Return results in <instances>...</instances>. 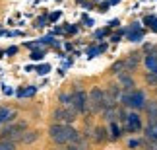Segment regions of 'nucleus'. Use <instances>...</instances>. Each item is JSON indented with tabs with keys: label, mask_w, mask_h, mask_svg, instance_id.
<instances>
[{
	"label": "nucleus",
	"mask_w": 157,
	"mask_h": 150,
	"mask_svg": "<svg viewBox=\"0 0 157 150\" xmlns=\"http://www.w3.org/2000/svg\"><path fill=\"white\" fill-rule=\"evenodd\" d=\"M124 61H126V70H128V72H134V70H136L138 67H140V63L144 61V59H142L140 53L136 51V53H130V55L126 57Z\"/></svg>",
	"instance_id": "obj_10"
},
{
	"label": "nucleus",
	"mask_w": 157,
	"mask_h": 150,
	"mask_svg": "<svg viewBox=\"0 0 157 150\" xmlns=\"http://www.w3.org/2000/svg\"><path fill=\"white\" fill-rule=\"evenodd\" d=\"M144 133H146V139L151 142V148H157V119H149Z\"/></svg>",
	"instance_id": "obj_7"
},
{
	"label": "nucleus",
	"mask_w": 157,
	"mask_h": 150,
	"mask_svg": "<svg viewBox=\"0 0 157 150\" xmlns=\"http://www.w3.org/2000/svg\"><path fill=\"white\" fill-rule=\"evenodd\" d=\"M72 107L80 113H89V94H86L83 90H74L72 92Z\"/></svg>",
	"instance_id": "obj_4"
},
{
	"label": "nucleus",
	"mask_w": 157,
	"mask_h": 150,
	"mask_svg": "<svg viewBox=\"0 0 157 150\" xmlns=\"http://www.w3.org/2000/svg\"><path fill=\"white\" fill-rule=\"evenodd\" d=\"M117 80H118L120 86H122V90H134L136 88V80H134V76H132V72H128V70L120 72L117 76Z\"/></svg>",
	"instance_id": "obj_8"
},
{
	"label": "nucleus",
	"mask_w": 157,
	"mask_h": 150,
	"mask_svg": "<svg viewBox=\"0 0 157 150\" xmlns=\"http://www.w3.org/2000/svg\"><path fill=\"white\" fill-rule=\"evenodd\" d=\"M124 70H126V61H117V63H113L111 68H109V74L118 76L120 72H124Z\"/></svg>",
	"instance_id": "obj_16"
},
{
	"label": "nucleus",
	"mask_w": 157,
	"mask_h": 150,
	"mask_svg": "<svg viewBox=\"0 0 157 150\" xmlns=\"http://www.w3.org/2000/svg\"><path fill=\"white\" fill-rule=\"evenodd\" d=\"M122 127L126 133H140L142 131V117L138 115L136 111H128V117H126V121L122 123Z\"/></svg>",
	"instance_id": "obj_5"
},
{
	"label": "nucleus",
	"mask_w": 157,
	"mask_h": 150,
	"mask_svg": "<svg viewBox=\"0 0 157 150\" xmlns=\"http://www.w3.org/2000/svg\"><path fill=\"white\" fill-rule=\"evenodd\" d=\"M128 146H130V148H138V146H144V140H136V139H130V140H128Z\"/></svg>",
	"instance_id": "obj_23"
},
{
	"label": "nucleus",
	"mask_w": 157,
	"mask_h": 150,
	"mask_svg": "<svg viewBox=\"0 0 157 150\" xmlns=\"http://www.w3.org/2000/svg\"><path fill=\"white\" fill-rule=\"evenodd\" d=\"M45 57V51H33L31 53V61H41Z\"/></svg>",
	"instance_id": "obj_21"
},
{
	"label": "nucleus",
	"mask_w": 157,
	"mask_h": 150,
	"mask_svg": "<svg viewBox=\"0 0 157 150\" xmlns=\"http://www.w3.org/2000/svg\"><path fill=\"white\" fill-rule=\"evenodd\" d=\"M45 23H47V18H45V16H41L39 20H37V27H43Z\"/></svg>",
	"instance_id": "obj_25"
},
{
	"label": "nucleus",
	"mask_w": 157,
	"mask_h": 150,
	"mask_svg": "<svg viewBox=\"0 0 157 150\" xmlns=\"http://www.w3.org/2000/svg\"><path fill=\"white\" fill-rule=\"evenodd\" d=\"M58 101L66 107H72V94H60L58 95Z\"/></svg>",
	"instance_id": "obj_19"
},
{
	"label": "nucleus",
	"mask_w": 157,
	"mask_h": 150,
	"mask_svg": "<svg viewBox=\"0 0 157 150\" xmlns=\"http://www.w3.org/2000/svg\"><path fill=\"white\" fill-rule=\"evenodd\" d=\"M101 115H103V119L105 121H117L118 119V105H114V107H107V109H103L101 111Z\"/></svg>",
	"instance_id": "obj_12"
},
{
	"label": "nucleus",
	"mask_w": 157,
	"mask_h": 150,
	"mask_svg": "<svg viewBox=\"0 0 157 150\" xmlns=\"http://www.w3.org/2000/svg\"><path fill=\"white\" fill-rule=\"evenodd\" d=\"M144 111L147 113V117H149V119H157V99L147 101L146 107H144Z\"/></svg>",
	"instance_id": "obj_15"
},
{
	"label": "nucleus",
	"mask_w": 157,
	"mask_h": 150,
	"mask_svg": "<svg viewBox=\"0 0 157 150\" xmlns=\"http://www.w3.org/2000/svg\"><path fill=\"white\" fill-rule=\"evenodd\" d=\"M49 70H51L49 64H41V67H37V74H47Z\"/></svg>",
	"instance_id": "obj_24"
},
{
	"label": "nucleus",
	"mask_w": 157,
	"mask_h": 150,
	"mask_svg": "<svg viewBox=\"0 0 157 150\" xmlns=\"http://www.w3.org/2000/svg\"><path fill=\"white\" fill-rule=\"evenodd\" d=\"M35 92H37V88L29 86L27 90H20V92H17V95H20V98H31V95H35Z\"/></svg>",
	"instance_id": "obj_20"
},
{
	"label": "nucleus",
	"mask_w": 157,
	"mask_h": 150,
	"mask_svg": "<svg viewBox=\"0 0 157 150\" xmlns=\"http://www.w3.org/2000/svg\"><path fill=\"white\" fill-rule=\"evenodd\" d=\"M144 64H146V68H147V70H155V68H157V55L149 51L147 55L144 57Z\"/></svg>",
	"instance_id": "obj_14"
},
{
	"label": "nucleus",
	"mask_w": 157,
	"mask_h": 150,
	"mask_svg": "<svg viewBox=\"0 0 157 150\" xmlns=\"http://www.w3.org/2000/svg\"><path fill=\"white\" fill-rule=\"evenodd\" d=\"M111 41H113V43H118V41H120V35H113Z\"/></svg>",
	"instance_id": "obj_27"
},
{
	"label": "nucleus",
	"mask_w": 157,
	"mask_h": 150,
	"mask_svg": "<svg viewBox=\"0 0 157 150\" xmlns=\"http://www.w3.org/2000/svg\"><path fill=\"white\" fill-rule=\"evenodd\" d=\"M20 142L12 140V139H0V150H14Z\"/></svg>",
	"instance_id": "obj_18"
},
{
	"label": "nucleus",
	"mask_w": 157,
	"mask_h": 150,
	"mask_svg": "<svg viewBox=\"0 0 157 150\" xmlns=\"http://www.w3.org/2000/svg\"><path fill=\"white\" fill-rule=\"evenodd\" d=\"M91 140H93V144H105L107 140H111L109 139V131L105 127H95L93 129V135H91Z\"/></svg>",
	"instance_id": "obj_9"
},
{
	"label": "nucleus",
	"mask_w": 157,
	"mask_h": 150,
	"mask_svg": "<svg viewBox=\"0 0 157 150\" xmlns=\"http://www.w3.org/2000/svg\"><path fill=\"white\" fill-rule=\"evenodd\" d=\"M109 139L111 140H120V136H122V129L118 127V123L117 121H111L109 123Z\"/></svg>",
	"instance_id": "obj_13"
},
{
	"label": "nucleus",
	"mask_w": 157,
	"mask_h": 150,
	"mask_svg": "<svg viewBox=\"0 0 157 150\" xmlns=\"http://www.w3.org/2000/svg\"><path fill=\"white\" fill-rule=\"evenodd\" d=\"M41 136V131L39 129H33V131H25V133L21 135L20 139V144H33V142H37Z\"/></svg>",
	"instance_id": "obj_11"
},
{
	"label": "nucleus",
	"mask_w": 157,
	"mask_h": 150,
	"mask_svg": "<svg viewBox=\"0 0 157 150\" xmlns=\"http://www.w3.org/2000/svg\"><path fill=\"white\" fill-rule=\"evenodd\" d=\"M16 51H17V49H16V47H10V49H8V51H6V55H16Z\"/></svg>",
	"instance_id": "obj_26"
},
{
	"label": "nucleus",
	"mask_w": 157,
	"mask_h": 150,
	"mask_svg": "<svg viewBox=\"0 0 157 150\" xmlns=\"http://www.w3.org/2000/svg\"><path fill=\"white\" fill-rule=\"evenodd\" d=\"M142 35H144L142 31H136V33H132V31H130V33H128V39H130V41H140V39H142Z\"/></svg>",
	"instance_id": "obj_22"
},
{
	"label": "nucleus",
	"mask_w": 157,
	"mask_h": 150,
	"mask_svg": "<svg viewBox=\"0 0 157 150\" xmlns=\"http://www.w3.org/2000/svg\"><path fill=\"white\" fill-rule=\"evenodd\" d=\"M147 103V98H146V94L142 92V90H130V109H144Z\"/></svg>",
	"instance_id": "obj_6"
},
{
	"label": "nucleus",
	"mask_w": 157,
	"mask_h": 150,
	"mask_svg": "<svg viewBox=\"0 0 157 150\" xmlns=\"http://www.w3.org/2000/svg\"><path fill=\"white\" fill-rule=\"evenodd\" d=\"M78 113L74 107H66V105H60L56 109L51 111V121H56V123H74L78 119Z\"/></svg>",
	"instance_id": "obj_3"
},
{
	"label": "nucleus",
	"mask_w": 157,
	"mask_h": 150,
	"mask_svg": "<svg viewBox=\"0 0 157 150\" xmlns=\"http://www.w3.org/2000/svg\"><path fill=\"white\" fill-rule=\"evenodd\" d=\"M105 90L101 86H93L91 90H89V113L91 115H97V113H101L105 109Z\"/></svg>",
	"instance_id": "obj_2"
},
{
	"label": "nucleus",
	"mask_w": 157,
	"mask_h": 150,
	"mask_svg": "<svg viewBox=\"0 0 157 150\" xmlns=\"http://www.w3.org/2000/svg\"><path fill=\"white\" fill-rule=\"evenodd\" d=\"M49 139L51 142L58 146H68L72 142H76L80 139V133L72 127V123H56L52 121L51 127H49Z\"/></svg>",
	"instance_id": "obj_1"
},
{
	"label": "nucleus",
	"mask_w": 157,
	"mask_h": 150,
	"mask_svg": "<svg viewBox=\"0 0 157 150\" xmlns=\"http://www.w3.org/2000/svg\"><path fill=\"white\" fill-rule=\"evenodd\" d=\"M144 80H146V84L147 86H157V68L155 70H147L146 72V76H144Z\"/></svg>",
	"instance_id": "obj_17"
}]
</instances>
